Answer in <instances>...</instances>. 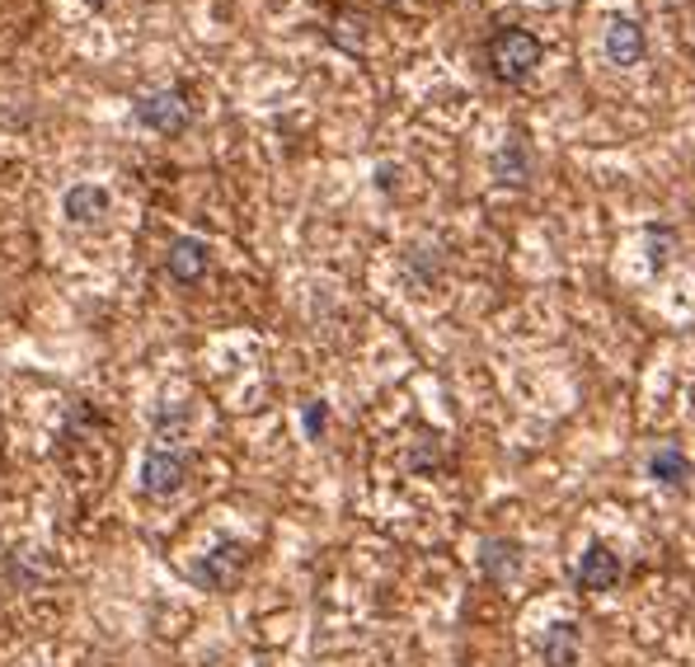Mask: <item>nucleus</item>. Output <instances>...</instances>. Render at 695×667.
Segmentation results:
<instances>
[{
    "label": "nucleus",
    "instance_id": "1",
    "mask_svg": "<svg viewBox=\"0 0 695 667\" xmlns=\"http://www.w3.org/2000/svg\"><path fill=\"white\" fill-rule=\"evenodd\" d=\"M489 66L503 80H527L541 66V43L527 29H498L489 39Z\"/></svg>",
    "mask_w": 695,
    "mask_h": 667
},
{
    "label": "nucleus",
    "instance_id": "2",
    "mask_svg": "<svg viewBox=\"0 0 695 667\" xmlns=\"http://www.w3.org/2000/svg\"><path fill=\"white\" fill-rule=\"evenodd\" d=\"M245 569H250V546H240V540H225V546H217L212 555L198 559L194 578H198L202 588L225 592V588H235L240 578H245Z\"/></svg>",
    "mask_w": 695,
    "mask_h": 667
},
{
    "label": "nucleus",
    "instance_id": "3",
    "mask_svg": "<svg viewBox=\"0 0 695 667\" xmlns=\"http://www.w3.org/2000/svg\"><path fill=\"white\" fill-rule=\"evenodd\" d=\"M188 480V461H184V451H169V447H155L146 451V461H142V489L151 499H169V494H179Z\"/></svg>",
    "mask_w": 695,
    "mask_h": 667
},
{
    "label": "nucleus",
    "instance_id": "4",
    "mask_svg": "<svg viewBox=\"0 0 695 667\" xmlns=\"http://www.w3.org/2000/svg\"><path fill=\"white\" fill-rule=\"evenodd\" d=\"M136 122L151 132H165V136H179L188 128V103L179 90H155L146 99H136Z\"/></svg>",
    "mask_w": 695,
    "mask_h": 667
},
{
    "label": "nucleus",
    "instance_id": "5",
    "mask_svg": "<svg viewBox=\"0 0 695 667\" xmlns=\"http://www.w3.org/2000/svg\"><path fill=\"white\" fill-rule=\"evenodd\" d=\"M573 578H578L583 592H611L620 583V555H611L602 540H593V546L583 550L578 573H573Z\"/></svg>",
    "mask_w": 695,
    "mask_h": 667
},
{
    "label": "nucleus",
    "instance_id": "6",
    "mask_svg": "<svg viewBox=\"0 0 695 667\" xmlns=\"http://www.w3.org/2000/svg\"><path fill=\"white\" fill-rule=\"evenodd\" d=\"M479 569H484L489 583H512L517 569H521V546L508 536H489L479 546Z\"/></svg>",
    "mask_w": 695,
    "mask_h": 667
},
{
    "label": "nucleus",
    "instance_id": "7",
    "mask_svg": "<svg viewBox=\"0 0 695 667\" xmlns=\"http://www.w3.org/2000/svg\"><path fill=\"white\" fill-rule=\"evenodd\" d=\"M207 263H212V254H207V244L184 236L169 244V277L174 283H198V277L207 273Z\"/></svg>",
    "mask_w": 695,
    "mask_h": 667
},
{
    "label": "nucleus",
    "instance_id": "8",
    "mask_svg": "<svg viewBox=\"0 0 695 667\" xmlns=\"http://www.w3.org/2000/svg\"><path fill=\"white\" fill-rule=\"evenodd\" d=\"M606 57L616 66H635L644 57V29L635 20H611V29H606Z\"/></svg>",
    "mask_w": 695,
    "mask_h": 667
},
{
    "label": "nucleus",
    "instance_id": "9",
    "mask_svg": "<svg viewBox=\"0 0 695 667\" xmlns=\"http://www.w3.org/2000/svg\"><path fill=\"white\" fill-rule=\"evenodd\" d=\"M649 475L653 484H663V489H682L691 480V461H686V451L682 447H658L649 456Z\"/></svg>",
    "mask_w": 695,
    "mask_h": 667
},
{
    "label": "nucleus",
    "instance_id": "10",
    "mask_svg": "<svg viewBox=\"0 0 695 667\" xmlns=\"http://www.w3.org/2000/svg\"><path fill=\"white\" fill-rule=\"evenodd\" d=\"M66 217L71 221H80V226H90V221H99L103 212H109V193H103L99 184H76L71 193H66Z\"/></svg>",
    "mask_w": 695,
    "mask_h": 667
},
{
    "label": "nucleus",
    "instance_id": "11",
    "mask_svg": "<svg viewBox=\"0 0 695 667\" xmlns=\"http://www.w3.org/2000/svg\"><path fill=\"white\" fill-rule=\"evenodd\" d=\"M541 654H545V667H573L578 663V630L569 621H554L541 639Z\"/></svg>",
    "mask_w": 695,
    "mask_h": 667
},
{
    "label": "nucleus",
    "instance_id": "12",
    "mask_svg": "<svg viewBox=\"0 0 695 667\" xmlns=\"http://www.w3.org/2000/svg\"><path fill=\"white\" fill-rule=\"evenodd\" d=\"M320 428H324V405H310V409H306V433L316 437Z\"/></svg>",
    "mask_w": 695,
    "mask_h": 667
},
{
    "label": "nucleus",
    "instance_id": "13",
    "mask_svg": "<svg viewBox=\"0 0 695 667\" xmlns=\"http://www.w3.org/2000/svg\"><path fill=\"white\" fill-rule=\"evenodd\" d=\"M90 6H103V0H90Z\"/></svg>",
    "mask_w": 695,
    "mask_h": 667
}]
</instances>
